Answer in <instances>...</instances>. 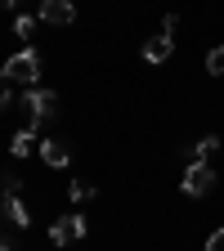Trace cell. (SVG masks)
<instances>
[{"instance_id":"obj_1","label":"cell","mask_w":224,"mask_h":251,"mask_svg":"<svg viewBox=\"0 0 224 251\" xmlns=\"http://www.w3.org/2000/svg\"><path fill=\"white\" fill-rule=\"evenodd\" d=\"M23 108L31 112L27 130H36L41 121H50V117L58 112V99H54V90H41V85H31V90H23Z\"/></svg>"},{"instance_id":"obj_2","label":"cell","mask_w":224,"mask_h":251,"mask_svg":"<svg viewBox=\"0 0 224 251\" xmlns=\"http://www.w3.org/2000/svg\"><path fill=\"white\" fill-rule=\"evenodd\" d=\"M5 72H9V81H14V85L31 90V85L41 81V58H36V50H18V54L5 63Z\"/></svg>"},{"instance_id":"obj_3","label":"cell","mask_w":224,"mask_h":251,"mask_svg":"<svg viewBox=\"0 0 224 251\" xmlns=\"http://www.w3.org/2000/svg\"><path fill=\"white\" fill-rule=\"evenodd\" d=\"M85 229H90V225H85V215L72 211V215H58L54 225H50V238H54V247H68V242L85 238Z\"/></svg>"},{"instance_id":"obj_4","label":"cell","mask_w":224,"mask_h":251,"mask_svg":"<svg viewBox=\"0 0 224 251\" xmlns=\"http://www.w3.org/2000/svg\"><path fill=\"white\" fill-rule=\"evenodd\" d=\"M179 188H184L188 198H206L211 188H215V171H211L206 162H198V166H188V171H184V184H179Z\"/></svg>"},{"instance_id":"obj_5","label":"cell","mask_w":224,"mask_h":251,"mask_svg":"<svg viewBox=\"0 0 224 251\" xmlns=\"http://www.w3.org/2000/svg\"><path fill=\"white\" fill-rule=\"evenodd\" d=\"M41 18L68 27V23H76V9H72V0H41Z\"/></svg>"},{"instance_id":"obj_6","label":"cell","mask_w":224,"mask_h":251,"mask_svg":"<svg viewBox=\"0 0 224 251\" xmlns=\"http://www.w3.org/2000/svg\"><path fill=\"white\" fill-rule=\"evenodd\" d=\"M175 54V36H171V31H162V36H148L144 41V58L148 63H166Z\"/></svg>"},{"instance_id":"obj_7","label":"cell","mask_w":224,"mask_h":251,"mask_svg":"<svg viewBox=\"0 0 224 251\" xmlns=\"http://www.w3.org/2000/svg\"><path fill=\"white\" fill-rule=\"evenodd\" d=\"M41 157H45L50 166H68V162H72V148L58 144V139H45V144H41Z\"/></svg>"},{"instance_id":"obj_8","label":"cell","mask_w":224,"mask_h":251,"mask_svg":"<svg viewBox=\"0 0 224 251\" xmlns=\"http://www.w3.org/2000/svg\"><path fill=\"white\" fill-rule=\"evenodd\" d=\"M5 215L14 220V225H18V229H27V225H31V215H27V206H23L18 198H5Z\"/></svg>"},{"instance_id":"obj_9","label":"cell","mask_w":224,"mask_h":251,"mask_svg":"<svg viewBox=\"0 0 224 251\" xmlns=\"http://www.w3.org/2000/svg\"><path fill=\"white\" fill-rule=\"evenodd\" d=\"M206 72H211V76H224V45H215V50L206 54Z\"/></svg>"},{"instance_id":"obj_10","label":"cell","mask_w":224,"mask_h":251,"mask_svg":"<svg viewBox=\"0 0 224 251\" xmlns=\"http://www.w3.org/2000/svg\"><path fill=\"white\" fill-rule=\"evenodd\" d=\"M31 135H36V130H18V135H14V144H9V148H14V157L31 152Z\"/></svg>"},{"instance_id":"obj_11","label":"cell","mask_w":224,"mask_h":251,"mask_svg":"<svg viewBox=\"0 0 224 251\" xmlns=\"http://www.w3.org/2000/svg\"><path fill=\"white\" fill-rule=\"evenodd\" d=\"M31 27H36V14H18V18H14V31H18L23 41L31 36Z\"/></svg>"},{"instance_id":"obj_12","label":"cell","mask_w":224,"mask_h":251,"mask_svg":"<svg viewBox=\"0 0 224 251\" xmlns=\"http://www.w3.org/2000/svg\"><path fill=\"white\" fill-rule=\"evenodd\" d=\"M5 184H0V198H18V188H23V179L18 175H0Z\"/></svg>"},{"instance_id":"obj_13","label":"cell","mask_w":224,"mask_h":251,"mask_svg":"<svg viewBox=\"0 0 224 251\" xmlns=\"http://www.w3.org/2000/svg\"><path fill=\"white\" fill-rule=\"evenodd\" d=\"M9 94H14V81H9L5 68H0V108H9Z\"/></svg>"},{"instance_id":"obj_14","label":"cell","mask_w":224,"mask_h":251,"mask_svg":"<svg viewBox=\"0 0 224 251\" xmlns=\"http://www.w3.org/2000/svg\"><path fill=\"white\" fill-rule=\"evenodd\" d=\"M85 198H94V188H90V184H81V179H76V184H72V202H85Z\"/></svg>"},{"instance_id":"obj_15","label":"cell","mask_w":224,"mask_h":251,"mask_svg":"<svg viewBox=\"0 0 224 251\" xmlns=\"http://www.w3.org/2000/svg\"><path fill=\"white\" fill-rule=\"evenodd\" d=\"M206 251H224V229H215V233L206 238Z\"/></svg>"},{"instance_id":"obj_16","label":"cell","mask_w":224,"mask_h":251,"mask_svg":"<svg viewBox=\"0 0 224 251\" xmlns=\"http://www.w3.org/2000/svg\"><path fill=\"white\" fill-rule=\"evenodd\" d=\"M9 5H14L18 14H31V5H36V0H9ZM36 9H41V5H36Z\"/></svg>"}]
</instances>
